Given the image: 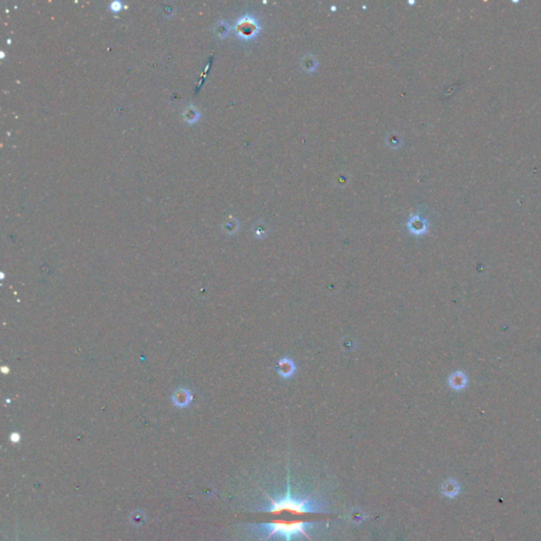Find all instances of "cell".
I'll return each instance as SVG.
<instances>
[{
	"instance_id": "6da1fadb",
	"label": "cell",
	"mask_w": 541,
	"mask_h": 541,
	"mask_svg": "<svg viewBox=\"0 0 541 541\" xmlns=\"http://www.w3.org/2000/svg\"><path fill=\"white\" fill-rule=\"evenodd\" d=\"M265 494V493H264ZM272 503V508L269 511L262 512V514L267 515L269 518H286V519H312L315 515H324L325 513L318 512L317 510H312L308 503L311 495L305 500L298 501L291 496L290 483H288V492L285 498L280 501H276L268 494H265Z\"/></svg>"
},
{
	"instance_id": "7a4b0ae2",
	"label": "cell",
	"mask_w": 541,
	"mask_h": 541,
	"mask_svg": "<svg viewBox=\"0 0 541 541\" xmlns=\"http://www.w3.org/2000/svg\"><path fill=\"white\" fill-rule=\"evenodd\" d=\"M314 522L313 519H286V518H270L264 525L272 529L271 533L265 537L263 541L269 540L272 536L280 534L286 538L287 541H291L297 534L304 535L310 541H313L305 531V527Z\"/></svg>"
},
{
	"instance_id": "3957f363",
	"label": "cell",
	"mask_w": 541,
	"mask_h": 541,
	"mask_svg": "<svg viewBox=\"0 0 541 541\" xmlns=\"http://www.w3.org/2000/svg\"><path fill=\"white\" fill-rule=\"evenodd\" d=\"M449 387L455 391H461L466 388L468 384V378L466 374L462 371H456L448 378Z\"/></svg>"
},
{
	"instance_id": "277c9868",
	"label": "cell",
	"mask_w": 541,
	"mask_h": 541,
	"mask_svg": "<svg viewBox=\"0 0 541 541\" xmlns=\"http://www.w3.org/2000/svg\"><path fill=\"white\" fill-rule=\"evenodd\" d=\"M278 372L282 377H290L294 374L296 370L293 361L290 359H282L278 363Z\"/></svg>"
},
{
	"instance_id": "5b68a950",
	"label": "cell",
	"mask_w": 541,
	"mask_h": 541,
	"mask_svg": "<svg viewBox=\"0 0 541 541\" xmlns=\"http://www.w3.org/2000/svg\"><path fill=\"white\" fill-rule=\"evenodd\" d=\"M442 493L444 496L448 497V498H455L456 496H458L459 492H460V486H459V483L455 480H448L447 482H445L444 484L442 485Z\"/></svg>"
}]
</instances>
